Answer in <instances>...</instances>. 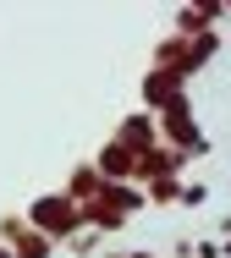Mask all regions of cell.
Wrapping results in <instances>:
<instances>
[{
  "label": "cell",
  "mask_w": 231,
  "mask_h": 258,
  "mask_svg": "<svg viewBox=\"0 0 231 258\" xmlns=\"http://www.w3.org/2000/svg\"><path fill=\"white\" fill-rule=\"evenodd\" d=\"M28 225H33L39 236H50V242H72V236L88 231V225H83V209L72 204L66 192H39V198L28 204Z\"/></svg>",
  "instance_id": "cell-1"
},
{
  "label": "cell",
  "mask_w": 231,
  "mask_h": 258,
  "mask_svg": "<svg viewBox=\"0 0 231 258\" xmlns=\"http://www.w3.org/2000/svg\"><path fill=\"white\" fill-rule=\"evenodd\" d=\"M160 143L176 149V154H187V159H204V154H209V138L198 132V121H193V99H187V94L160 110Z\"/></svg>",
  "instance_id": "cell-2"
},
{
  "label": "cell",
  "mask_w": 231,
  "mask_h": 258,
  "mask_svg": "<svg viewBox=\"0 0 231 258\" xmlns=\"http://www.w3.org/2000/svg\"><path fill=\"white\" fill-rule=\"evenodd\" d=\"M0 242L17 258H55V242L39 236V231L28 225V214H6V220H0Z\"/></svg>",
  "instance_id": "cell-3"
},
{
  "label": "cell",
  "mask_w": 231,
  "mask_h": 258,
  "mask_svg": "<svg viewBox=\"0 0 231 258\" xmlns=\"http://www.w3.org/2000/svg\"><path fill=\"white\" fill-rule=\"evenodd\" d=\"M138 94H143V110H149V115H160L171 99L187 94V83H182L176 72H154V66H149V72H143V83H138Z\"/></svg>",
  "instance_id": "cell-4"
},
{
  "label": "cell",
  "mask_w": 231,
  "mask_h": 258,
  "mask_svg": "<svg viewBox=\"0 0 231 258\" xmlns=\"http://www.w3.org/2000/svg\"><path fill=\"white\" fill-rule=\"evenodd\" d=\"M116 143H127L132 154H149V149H160V115H149V110H132V115L116 126Z\"/></svg>",
  "instance_id": "cell-5"
},
{
  "label": "cell",
  "mask_w": 231,
  "mask_h": 258,
  "mask_svg": "<svg viewBox=\"0 0 231 258\" xmlns=\"http://www.w3.org/2000/svg\"><path fill=\"white\" fill-rule=\"evenodd\" d=\"M182 165L187 154H176V149H149V154H138V176H132V187H149V181H160V176H182Z\"/></svg>",
  "instance_id": "cell-6"
},
{
  "label": "cell",
  "mask_w": 231,
  "mask_h": 258,
  "mask_svg": "<svg viewBox=\"0 0 231 258\" xmlns=\"http://www.w3.org/2000/svg\"><path fill=\"white\" fill-rule=\"evenodd\" d=\"M94 170H99L105 181L121 187V181H132V176H138V154H132L127 143H116V138H110V143L99 149V159H94Z\"/></svg>",
  "instance_id": "cell-7"
},
{
  "label": "cell",
  "mask_w": 231,
  "mask_h": 258,
  "mask_svg": "<svg viewBox=\"0 0 231 258\" xmlns=\"http://www.w3.org/2000/svg\"><path fill=\"white\" fill-rule=\"evenodd\" d=\"M220 17H226V6H182V11H176V39H198V33H209Z\"/></svg>",
  "instance_id": "cell-8"
},
{
  "label": "cell",
  "mask_w": 231,
  "mask_h": 258,
  "mask_svg": "<svg viewBox=\"0 0 231 258\" xmlns=\"http://www.w3.org/2000/svg\"><path fill=\"white\" fill-rule=\"evenodd\" d=\"M61 192H66V198H72V204L83 209V204H94V198H99V192H105V176H99V170H94V165H77V170H72V176H66V187H61Z\"/></svg>",
  "instance_id": "cell-9"
},
{
  "label": "cell",
  "mask_w": 231,
  "mask_h": 258,
  "mask_svg": "<svg viewBox=\"0 0 231 258\" xmlns=\"http://www.w3.org/2000/svg\"><path fill=\"white\" fill-rule=\"evenodd\" d=\"M149 66H154V72H176V77L187 83V39H176V33H171V39H160Z\"/></svg>",
  "instance_id": "cell-10"
},
{
  "label": "cell",
  "mask_w": 231,
  "mask_h": 258,
  "mask_svg": "<svg viewBox=\"0 0 231 258\" xmlns=\"http://www.w3.org/2000/svg\"><path fill=\"white\" fill-rule=\"evenodd\" d=\"M215 55H220V33H215V28H209V33H198V39H187V83H193Z\"/></svg>",
  "instance_id": "cell-11"
},
{
  "label": "cell",
  "mask_w": 231,
  "mask_h": 258,
  "mask_svg": "<svg viewBox=\"0 0 231 258\" xmlns=\"http://www.w3.org/2000/svg\"><path fill=\"white\" fill-rule=\"evenodd\" d=\"M143 198H149V204H176V198H182V176H160V181H149Z\"/></svg>",
  "instance_id": "cell-12"
},
{
  "label": "cell",
  "mask_w": 231,
  "mask_h": 258,
  "mask_svg": "<svg viewBox=\"0 0 231 258\" xmlns=\"http://www.w3.org/2000/svg\"><path fill=\"white\" fill-rule=\"evenodd\" d=\"M176 204L182 209H204L209 204V187H204V181H182V198H176Z\"/></svg>",
  "instance_id": "cell-13"
},
{
  "label": "cell",
  "mask_w": 231,
  "mask_h": 258,
  "mask_svg": "<svg viewBox=\"0 0 231 258\" xmlns=\"http://www.w3.org/2000/svg\"><path fill=\"white\" fill-rule=\"evenodd\" d=\"M193 258H220V242H215V236H204V242H193Z\"/></svg>",
  "instance_id": "cell-14"
},
{
  "label": "cell",
  "mask_w": 231,
  "mask_h": 258,
  "mask_svg": "<svg viewBox=\"0 0 231 258\" xmlns=\"http://www.w3.org/2000/svg\"><path fill=\"white\" fill-rule=\"evenodd\" d=\"M220 258H231V236H220Z\"/></svg>",
  "instance_id": "cell-15"
},
{
  "label": "cell",
  "mask_w": 231,
  "mask_h": 258,
  "mask_svg": "<svg viewBox=\"0 0 231 258\" xmlns=\"http://www.w3.org/2000/svg\"><path fill=\"white\" fill-rule=\"evenodd\" d=\"M0 258H17V253H11V247H6V242H0Z\"/></svg>",
  "instance_id": "cell-16"
},
{
  "label": "cell",
  "mask_w": 231,
  "mask_h": 258,
  "mask_svg": "<svg viewBox=\"0 0 231 258\" xmlns=\"http://www.w3.org/2000/svg\"><path fill=\"white\" fill-rule=\"evenodd\" d=\"M127 258H154V253H127Z\"/></svg>",
  "instance_id": "cell-17"
},
{
  "label": "cell",
  "mask_w": 231,
  "mask_h": 258,
  "mask_svg": "<svg viewBox=\"0 0 231 258\" xmlns=\"http://www.w3.org/2000/svg\"><path fill=\"white\" fill-rule=\"evenodd\" d=\"M105 258H127V253H105Z\"/></svg>",
  "instance_id": "cell-18"
}]
</instances>
